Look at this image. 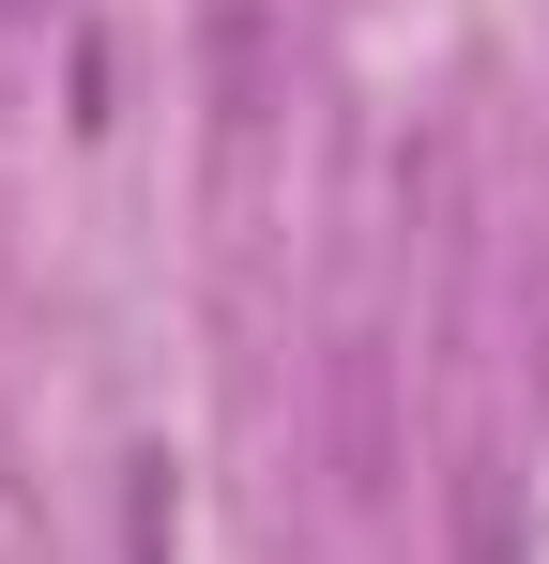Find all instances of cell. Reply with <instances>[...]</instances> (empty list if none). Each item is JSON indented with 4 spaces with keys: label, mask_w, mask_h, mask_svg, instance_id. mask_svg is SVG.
<instances>
[{
    "label": "cell",
    "mask_w": 549,
    "mask_h": 564,
    "mask_svg": "<svg viewBox=\"0 0 549 564\" xmlns=\"http://www.w3.org/2000/svg\"><path fill=\"white\" fill-rule=\"evenodd\" d=\"M336 443H352V488H397V427H381V351H336Z\"/></svg>",
    "instance_id": "cell-1"
}]
</instances>
